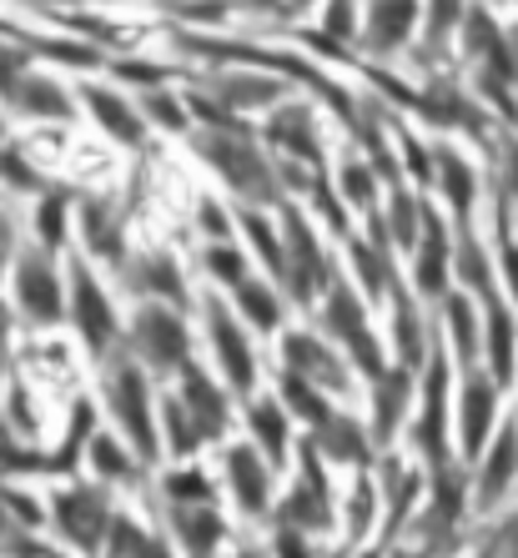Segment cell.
<instances>
[{
  "instance_id": "obj_1",
  "label": "cell",
  "mask_w": 518,
  "mask_h": 558,
  "mask_svg": "<svg viewBox=\"0 0 518 558\" xmlns=\"http://www.w3.org/2000/svg\"><path fill=\"white\" fill-rule=\"evenodd\" d=\"M111 408H117L127 438L136 442L142 458H156V423H152V392H146V377L136 367H121L111 377Z\"/></svg>"
},
{
  "instance_id": "obj_2",
  "label": "cell",
  "mask_w": 518,
  "mask_h": 558,
  "mask_svg": "<svg viewBox=\"0 0 518 558\" xmlns=\"http://www.w3.org/2000/svg\"><path fill=\"white\" fill-rule=\"evenodd\" d=\"M15 302L26 312L31 323L51 327L65 307V292H61V277L46 257H21L15 262Z\"/></svg>"
},
{
  "instance_id": "obj_3",
  "label": "cell",
  "mask_w": 518,
  "mask_h": 558,
  "mask_svg": "<svg viewBox=\"0 0 518 558\" xmlns=\"http://www.w3.org/2000/svg\"><path fill=\"white\" fill-rule=\"evenodd\" d=\"M71 317H76L81 338H86L92 352H101L111 342V332H117V307H111V298L86 267H76V277H71Z\"/></svg>"
},
{
  "instance_id": "obj_4",
  "label": "cell",
  "mask_w": 518,
  "mask_h": 558,
  "mask_svg": "<svg viewBox=\"0 0 518 558\" xmlns=\"http://www.w3.org/2000/svg\"><path fill=\"white\" fill-rule=\"evenodd\" d=\"M136 342H142V357L152 367H182L186 363V323L171 317L167 307H146L136 317Z\"/></svg>"
},
{
  "instance_id": "obj_5",
  "label": "cell",
  "mask_w": 518,
  "mask_h": 558,
  "mask_svg": "<svg viewBox=\"0 0 518 558\" xmlns=\"http://www.w3.org/2000/svg\"><path fill=\"white\" fill-rule=\"evenodd\" d=\"M182 413L192 417L196 438H217L227 428V417H232V403H227V392L212 383L207 373L196 363H186V383H182Z\"/></svg>"
},
{
  "instance_id": "obj_6",
  "label": "cell",
  "mask_w": 518,
  "mask_h": 558,
  "mask_svg": "<svg viewBox=\"0 0 518 558\" xmlns=\"http://www.w3.org/2000/svg\"><path fill=\"white\" fill-rule=\"evenodd\" d=\"M282 277L292 282L298 302H308L317 292V277H323V257H317V242H312L308 221L292 211L287 217V252H282Z\"/></svg>"
},
{
  "instance_id": "obj_7",
  "label": "cell",
  "mask_w": 518,
  "mask_h": 558,
  "mask_svg": "<svg viewBox=\"0 0 518 558\" xmlns=\"http://www.w3.org/2000/svg\"><path fill=\"white\" fill-rule=\"evenodd\" d=\"M207 161L212 167L221 171V177H227V182L237 186V192L242 196H273V177H267V161H262V156H252L246 151V146H237V142H221V136H212L207 142Z\"/></svg>"
},
{
  "instance_id": "obj_8",
  "label": "cell",
  "mask_w": 518,
  "mask_h": 558,
  "mask_svg": "<svg viewBox=\"0 0 518 558\" xmlns=\"http://www.w3.org/2000/svg\"><path fill=\"white\" fill-rule=\"evenodd\" d=\"M212 348H217V363H221V373H227V383H232L237 392H252V383H257L252 348H246L242 327L227 323V312L221 307H212Z\"/></svg>"
},
{
  "instance_id": "obj_9",
  "label": "cell",
  "mask_w": 518,
  "mask_h": 558,
  "mask_svg": "<svg viewBox=\"0 0 518 558\" xmlns=\"http://www.w3.org/2000/svg\"><path fill=\"white\" fill-rule=\"evenodd\" d=\"M56 513H61V529L76 538L81 548H96L106 533V498L96 488H71V494L56 498Z\"/></svg>"
},
{
  "instance_id": "obj_10",
  "label": "cell",
  "mask_w": 518,
  "mask_h": 558,
  "mask_svg": "<svg viewBox=\"0 0 518 558\" xmlns=\"http://www.w3.org/2000/svg\"><path fill=\"white\" fill-rule=\"evenodd\" d=\"M227 478H232V494L246 513H262V508H267L273 478H267V463H262L252 448H232V453H227Z\"/></svg>"
},
{
  "instance_id": "obj_11",
  "label": "cell",
  "mask_w": 518,
  "mask_h": 558,
  "mask_svg": "<svg viewBox=\"0 0 518 558\" xmlns=\"http://www.w3.org/2000/svg\"><path fill=\"white\" fill-rule=\"evenodd\" d=\"M86 106L96 111V121H101V131H111L117 142H127V146H136L146 136V121L131 111L121 96H111V92H101V86H92L86 92Z\"/></svg>"
},
{
  "instance_id": "obj_12",
  "label": "cell",
  "mask_w": 518,
  "mask_h": 558,
  "mask_svg": "<svg viewBox=\"0 0 518 558\" xmlns=\"http://www.w3.org/2000/svg\"><path fill=\"white\" fill-rule=\"evenodd\" d=\"M327 317H333V327L352 342L358 363H363L368 373H377V348H373V338H368V327H363V312H358V302H352L348 292H333V302H327Z\"/></svg>"
},
{
  "instance_id": "obj_13",
  "label": "cell",
  "mask_w": 518,
  "mask_h": 558,
  "mask_svg": "<svg viewBox=\"0 0 518 558\" xmlns=\"http://www.w3.org/2000/svg\"><path fill=\"white\" fill-rule=\"evenodd\" d=\"M15 106H21L26 117H46V121H65V117H71V96H65L51 76H26V81H21Z\"/></svg>"
},
{
  "instance_id": "obj_14",
  "label": "cell",
  "mask_w": 518,
  "mask_h": 558,
  "mask_svg": "<svg viewBox=\"0 0 518 558\" xmlns=\"http://www.w3.org/2000/svg\"><path fill=\"white\" fill-rule=\"evenodd\" d=\"M252 433H257V442L267 448V463H282L287 458V413L282 408L262 398V403L252 408Z\"/></svg>"
},
{
  "instance_id": "obj_15",
  "label": "cell",
  "mask_w": 518,
  "mask_h": 558,
  "mask_svg": "<svg viewBox=\"0 0 518 558\" xmlns=\"http://www.w3.org/2000/svg\"><path fill=\"white\" fill-rule=\"evenodd\" d=\"M489 417H493V392L483 388V383H468V392H463V448L468 453H479L483 448Z\"/></svg>"
},
{
  "instance_id": "obj_16",
  "label": "cell",
  "mask_w": 518,
  "mask_h": 558,
  "mask_svg": "<svg viewBox=\"0 0 518 558\" xmlns=\"http://www.w3.org/2000/svg\"><path fill=\"white\" fill-rule=\"evenodd\" d=\"M282 352H287V363L298 367V377L308 373V377H327V383H337V363L308 338V332H292V338L282 342Z\"/></svg>"
},
{
  "instance_id": "obj_17",
  "label": "cell",
  "mask_w": 518,
  "mask_h": 558,
  "mask_svg": "<svg viewBox=\"0 0 518 558\" xmlns=\"http://www.w3.org/2000/svg\"><path fill=\"white\" fill-rule=\"evenodd\" d=\"M177 533L186 538V548H192L196 558H207V548L221 538V519L207 513V508H182V513H177Z\"/></svg>"
},
{
  "instance_id": "obj_18",
  "label": "cell",
  "mask_w": 518,
  "mask_h": 558,
  "mask_svg": "<svg viewBox=\"0 0 518 558\" xmlns=\"http://www.w3.org/2000/svg\"><path fill=\"white\" fill-rule=\"evenodd\" d=\"M237 307H242L246 323L267 327V332L282 323V307H277V298L267 292V282H242V287H237Z\"/></svg>"
},
{
  "instance_id": "obj_19",
  "label": "cell",
  "mask_w": 518,
  "mask_h": 558,
  "mask_svg": "<svg viewBox=\"0 0 518 558\" xmlns=\"http://www.w3.org/2000/svg\"><path fill=\"white\" fill-rule=\"evenodd\" d=\"M282 392H287V408H292V413H302L308 417V423H317V428H323L327 417V403L323 398H317V388H312L308 377H298V373H287V383H282Z\"/></svg>"
},
{
  "instance_id": "obj_20",
  "label": "cell",
  "mask_w": 518,
  "mask_h": 558,
  "mask_svg": "<svg viewBox=\"0 0 518 558\" xmlns=\"http://www.w3.org/2000/svg\"><path fill=\"white\" fill-rule=\"evenodd\" d=\"M418 438H423V448L433 458L443 453V363H433V392H427V413H423Z\"/></svg>"
},
{
  "instance_id": "obj_21",
  "label": "cell",
  "mask_w": 518,
  "mask_h": 558,
  "mask_svg": "<svg viewBox=\"0 0 518 558\" xmlns=\"http://www.w3.org/2000/svg\"><path fill=\"white\" fill-rule=\"evenodd\" d=\"M86 453H92V468H96V473H106V478H127V473H131L127 448H121L117 438H106V433H92Z\"/></svg>"
},
{
  "instance_id": "obj_22",
  "label": "cell",
  "mask_w": 518,
  "mask_h": 558,
  "mask_svg": "<svg viewBox=\"0 0 518 558\" xmlns=\"http://www.w3.org/2000/svg\"><path fill=\"white\" fill-rule=\"evenodd\" d=\"M489 357L498 377L514 373V327H508V312H493L489 317Z\"/></svg>"
},
{
  "instance_id": "obj_23",
  "label": "cell",
  "mask_w": 518,
  "mask_h": 558,
  "mask_svg": "<svg viewBox=\"0 0 518 558\" xmlns=\"http://www.w3.org/2000/svg\"><path fill=\"white\" fill-rule=\"evenodd\" d=\"M514 458H518V442H514V433H504V442L493 448L489 468H483V498H498V494H504L508 473H514Z\"/></svg>"
},
{
  "instance_id": "obj_24",
  "label": "cell",
  "mask_w": 518,
  "mask_h": 558,
  "mask_svg": "<svg viewBox=\"0 0 518 558\" xmlns=\"http://www.w3.org/2000/svg\"><path fill=\"white\" fill-rule=\"evenodd\" d=\"M323 448L327 453H337V458H363V438H358V428L352 423H342V417H327L323 423Z\"/></svg>"
},
{
  "instance_id": "obj_25",
  "label": "cell",
  "mask_w": 518,
  "mask_h": 558,
  "mask_svg": "<svg viewBox=\"0 0 518 558\" xmlns=\"http://www.w3.org/2000/svg\"><path fill=\"white\" fill-rule=\"evenodd\" d=\"M438 156H443V186H448V202H454L458 211H468V202H473V177H468V167L454 151H438Z\"/></svg>"
},
{
  "instance_id": "obj_26",
  "label": "cell",
  "mask_w": 518,
  "mask_h": 558,
  "mask_svg": "<svg viewBox=\"0 0 518 558\" xmlns=\"http://www.w3.org/2000/svg\"><path fill=\"white\" fill-rule=\"evenodd\" d=\"M418 282H423L427 292H438V287H443V236H438V221H427V247H423V257H418Z\"/></svg>"
},
{
  "instance_id": "obj_27",
  "label": "cell",
  "mask_w": 518,
  "mask_h": 558,
  "mask_svg": "<svg viewBox=\"0 0 518 558\" xmlns=\"http://www.w3.org/2000/svg\"><path fill=\"white\" fill-rule=\"evenodd\" d=\"M273 142H282V146H292V151H302V156H308V146H312L308 111H282V117L273 121Z\"/></svg>"
},
{
  "instance_id": "obj_28",
  "label": "cell",
  "mask_w": 518,
  "mask_h": 558,
  "mask_svg": "<svg viewBox=\"0 0 518 558\" xmlns=\"http://www.w3.org/2000/svg\"><path fill=\"white\" fill-rule=\"evenodd\" d=\"M40 242H46L51 252L65 242V196L61 192H51L46 202H40Z\"/></svg>"
},
{
  "instance_id": "obj_29",
  "label": "cell",
  "mask_w": 518,
  "mask_h": 558,
  "mask_svg": "<svg viewBox=\"0 0 518 558\" xmlns=\"http://www.w3.org/2000/svg\"><path fill=\"white\" fill-rule=\"evenodd\" d=\"M167 442H171V453L177 458H186L196 448V428H192V417L182 413V403H167Z\"/></svg>"
},
{
  "instance_id": "obj_30",
  "label": "cell",
  "mask_w": 518,
  "mask_h": 558,
  "mask_svg": "<svg viewBox=\"0 0 518 558\" xmlns=\"http://www.w3.org/2000/svg\"><path fill=\"white\" fill-rule=\"evenodd\" d=\"M207 267L217 272V282H227V287H242V282H246V262H242V252L221 247V242L207 252Z\"/></svg>"
},
{
  "instance_id": "obj_31",
  "label": "cell",
  "mask_w": 518,
  "mask_h": 558,
  "mask_svg": "<svg viewBox=\"0 0 518 558\" xmlns=\"http://www.w3.org/2000/svg\"><path fill=\"white\" fill-rule=\"evenodd\" d=\"M402 373H393L383 388H377V433H393V423H398V408H402Z\"/></svg>"
},
{
  "instance_id": "obj_32",
  "label": "cell",
  "mask_w": 518,
  "mask_h": 558,
  "mask_svg": "<svg viewBox=\"0 0 518 558\" xmlns=\"http://www.w3.org/2000/svg\"><path fill=\"white\" fill-rule=\"evenodd\" d=\"M246 232H252V247H257L262 257L273 262V267H277V277H282V242H277V236H273V227H267V221H262V217H246Z\"/></svg>"
},
{
  "instance_id": "obj_33",
  "label": "cell",
  "mask_w": 518,
  "mask_h": 558,
  "mask_svg": "<svg viewBox=\"0 0 518 558\" xmlns=\"http://www.w3.org/2000/svg\"><path fill=\"white\" fill-rule=\"evenodd\" d=\"M408 21H413V11H408V5H398V11H373V26H377V46H398V31L408 26Z\"/></svg>"
},
{
  "instance_id": "obj_34",
  "label": "cell",
  "mask_w": 518,
  "mask_h": 558,
  "mask_svg": "<svg viewBox=\"0 0 518 558\" xmlns=\"http://www.w3.org/2000/svg\"><path fill=\"white\" fill-rule=\"evenodd\" d=\"M146 287H152V292H167V298H182V282H177V262L171 257H152L146 262Z\"/></svg>"
},
{
  "instance_id": "obj_35",
  "label": "cell",
  "mask_w": 518,
  "mask_h": 558,
  "mask_svg": "<svg viewBox=\"0 0 518 558\" xmlns=\"http://www.w3.org/2000/svg\"><path fill=\"white\" fill-rule=\"evenodd\" d=\"M86 236H92V252L117 257V232H111V221H101V207H86Z\"/></svg>"
},
{
  "instance_id": "obj_36",
  "label": "cell",
  "mask_w": 518,
  "mask_h": 558,
  "mask_svg": "<svg viewBox=\"0 0 518 558\" xmlns=\"http://www.w3.org/2000/svg\"><path fill=\"white\" fill-rule=\"evenodd\" d=\"M21 76H26V61H21L15 51H0V96H11V101H15Z\"/></svg>"
},
{
  "instance_id": "obj_37",
  "label": "cell",
  "mask_w": 518,
  "mask_h": 558,
  "mask_svg": "<svg viewBox=\"0 0 518 558\" xmlns=\"http://www.w3.org/2000/svg\"><path fill=\"white\" fill-rule=\"evenodd\" d=\"M207 494H212V488L202 483V473H196V468H192V473H171V498H196V504H202Z\"/></svg>"
},
{
  "instance_id": "obj_38",
  "label": "cell",
  "mask_w": 518,
  "mask_h": 558,
  "mask_svg": "<svg viewBox=\"0 0 518 558\" xmlns=\"http://www.w3.org/2000/svg\"><path fill=\"white\" fill-rule=\"evenodd\" d=\"M342 192H348L358 207H368V202H373V182H368V171L363 167H348V171H342Z\"/></svg>"
},
{
  "instance_id": "obj_39",
  "label": "cell",
  "mask_w": 518,
  "mask_h": 558,
  "mask_svg": "<svg viewBox=\"0 0 518 558\" xmlns=\"http://www.w3.org/2000/svg\"><path fill=\"white\" fill-rule=\"evenodd\" d=\"M146 111H152V117L161 121V126H182V111H177V106H171L167 96H152V101H146Z\"/></svg>"
},
{
  "instance_id": "obj_40",
  "label": "cell",
  "mask_w": 518,
  "mask_h": 558,
  "mask_svg": "<svg viewBox=\"0 0 518 558\" xmlns=\"http://www.w3.org/2000/svg\"><path fill=\"white\" fill-rule=\"evenodd\" d=\"M277 554H282V558H312V554H308V544H302V538H298L292 529H287L282 538H277Z\"/></svg>"
},
{
  "instance_id": "obj_41",
  "label": "cell",
  "mask_w": 518,
  "mask_h": 558,
  "mask_svg": "<svg viewBox=\"0 0 518 558\" xmlns=\"http://www.w3.org/2000/svg\"><path fill=\"white\" fill-rule=\"evenodd\" d=\"M504 272H508V287L518 292V247H508V252H504Z\"/></svg>"
},
{
  "instance_id": "obj_42",
  "label": "cell",
  "mask_w": 518,
  "mask_h": 558,
  "mask_svg": "<svg viewBox=\"0 0 518 558\" xmlns=\"http://www.w3.org/2000/svg\"><path fill=\"white\" fill-rule=\"evenodd\" d=\"M5 262H11V221L0 217V267H5Z\"/></svg>"
},
{
  "instance_id": "obj_43",
  "label": "cell",
  "mask_w": 518,
  "mask_h": 558,
  "mask_svg": "<svg viewBox=\"0 0 518 558\" xmlns=\"http://www.w3.org/2000/svg\"><path fill=\"white\" fill-rule=\"evenodd\" d=\"M508 558H518V519L508 523Z\"/></svg>"
},
{
  "instance_id": "obj_44",
  "label": "cell",
  "mask_w": 518,
  "mask_h": 558,
  "mask_svg": "<svg viewBox=\"0 0 518 558\" xmlns=\"http://www.w3.org/2000/svg\"><path fill=\"white\" fill-rule=\"evenodd\" d=\"M5 332H11V317H5V307H0V348H5Z\"/></svg>"
},
{
  "instance_id": "obj_45",
  "label": "cell",
  "mask_w": 518,
  "mask_h": 558,
  "mask_svg": "<svg viewBox=\"0 0 518 558\" xmlns=\"http://www.w3.org/2000/svg\"><path fill=\"white\" fill-rule=\"evenodd\" d=\"M514 192H518V151H514Z\"/></svg>"
},
{
  "instance_id": "obj_46",
  "label": "cell",
  "mask_w": 518,
  "mask_h": 558,
  "mask_svg": "<svg viewBox=\"0 0 518 558\" xmlns=\"http://www.w3.org/2000/svg\"><path fill=\"white\" fill-rule=\"evenodd\" d=\"M242 558H262V554H242Z\"/></svg>"
}]
</instances>
